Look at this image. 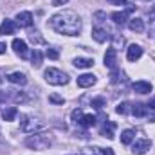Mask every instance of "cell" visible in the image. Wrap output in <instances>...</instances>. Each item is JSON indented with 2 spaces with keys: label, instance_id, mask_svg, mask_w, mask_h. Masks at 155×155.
Here are the masks:
<instances>
[{
  "label": "cell",
  "instance_id": "6da1fadb",
  "mask_svg": "<svg viewBox=\"0 0 155 155\" xmlns=\"http://www.w3.org/2000/svg\"><path fill=\"white\" fill-rule=\"evenodd\" d=\"M49 25L65 36H76L81 33V18L74 11H61L49 20Z\"/></svg>",
  "mask_w": 155,
  "mask_h": 155
},
{
  "label": "cell",
  "instance_id": "7a4b0ae2",
  "mask_svg": "<svg viewBox=\"0 0 155 155\" xmlns=\"http://www.w3.org/2000/svg\"><path fill=\"white\" fill-rule=\"evenodd\" d=\"M20 128L22 132L25 134H36V132H41L47 128V124L38 119V117H33V116H24L22 117V123H20Z\"/></svg>",
  "mask_w": 155,
  "mask_h": 155
},
{
  "label": "cell",
  "instance_id": "3957f363",
  "mask_svg": "<svg viewBox=\"0 0 155 155\" xmlns=\"http://www.w3.org/2000/svg\"><path fill=\"white\" fill-rule=\"evenodd\" d=\"M51 144H52V139L45 134H35L25 139V146H29L31 150H47Z\"/></svg>",
  "mask_w": 155,
  "mask_h": 155
},
{
  "label": "cell",
  "instance_id": "277c9868",
  "mask_svg": "<svg viewBox=\"0 0 155 155\" xmlns=\"http://www.w3.org/2000/svg\"><path fill=\"white\" fill-rule=\"evenodd\" d=\"M43 76H45V81H47L49 85L60 87V85H67V83H69V76H67L63 71H60V69H47Z\"/></svg>",
  "mask_w": 155,
  "mask_h": 155
},
{
  "label": "cell",
  "instance_id": "5b68a950",
  "mask_svg": "<svg viewBox=\"0 0 155 155\" xmlns=\"http://www.w3.org/2000/svg\"><path fill=\"white\" fill-rule=\"evenodd\" d=\"M150 148H152V141L150 139H139V141H135L132 152H134V155H144Z\"/></svg>",
  "mask_w": 155,
  "mask_h": 155
},
{
  "label": "cell",
  "instance_id": "8992f818",
  "mask_svg": "<svg viewBox=\"0 0 155 155\" xmlns=\"http://www.w3.org/2000/svg\"><path fill=\"white\" fill-rule=\"evenodd\" d=\"M105 65H107L110 71H116L117 69V51L114 47L107 49V52H105Z\"/></svg>",
  "mask_w": 155,
  "mask_h": 155
},
{
  "label": "cell",
  "instance_id": "52a82bcc",
  "mask_svg": "<svg viewBox=\"0 0 155 155\" xmlns=\"http://www.w3.org/2000/svg\"><path fill=\"white\" fill-rule=\"evenodd\" d=\"M141 56H143V47H141V45L132 43V45L126 49V58H128V61H137Z\"/></svg>",
  "mask_w": 155,
  "mask_h": 155
},
{
  "label": "cell",
  "instance_id": "ba28073f",
  "mask_svg": "<svg viewBox=\"0 0 155 155\" xmlns=\"http://www.w3.org/2000/svg\"><path fill=\"white\" fill-rule=\"evenodd\" d=\"M13 49H15V52H16L20 58H27V54H29V51H27V43H25L24 40L15 38L13 40Z\"/></svg>",
  "mask_w": 155,
  "mask_h": 155
},
{
  "label": "cell",
  "instance_id": "9c48e42d",
  "mask_svg": "<svg viewBox=\"0 0 155 155\" xmlns=\"http://www.w3.org/2000/svg\"><path fill=\"white\" fill-rule=\"evenodd\" d=\"M16 24H18L20 27H31V24H33V15H31L29 11L18 13V15H16Z\"/></svg>",
  "mask_w": 155,
  "mask_h": 155
},
{
  "label": "cell",
  "instance_id": "30bf717a",
  "mask_svg": "<svg viewBox=\"0 0 155 155\" xmlns=\"http://www.w3.org/2000/svg\"><path fill=\"white\" fill-rule=\"evenodd\" d=\"M114 132H116V124H114L112 121L105 119V123H103V126H101V135L107 137V139H114V135H116Z\"/></svg>",
  "mask_w": 155,
  "mask_h": 155
},
{
  "label": "cell",
  "instance_id": "8fae6325",
  "mask_svg": "<svg viewBox=\"0 0 155 155\" xmlns=\"http://www.w3.org/2000/svg\"><path fill=\"white\" fill-rule=\"evenodd\" d=\"M132 88H134V92H137V94H148V92H152V83L150 81H135L134 85H132Z\"/></svg>",
  "mask_w": 155,
  "mask_h": 155
},
{
  "label": "cell",
  "instance_id": "7c38bea8",
  "mask_svg": "<svg viewBox=\"0 0 155 155\" xmlns=\"http://www.w3.org/2000/svg\"><path fill=\"white\" fill-rule=\"evenodd\" d=\"M96 81H97V78L94 76V74H81V76L78 78V87L87 88V87H92Z\"/></svg>",
  "mask_w": 155,
  "mask_h": 155
},
{
  "label": "cell",
  "instance_id": "4fadbf2b",
  "mask_svg": "<svg viewBox=\"0 0 155 155\" xmlns=\"http://www.w3.org/2000/svg\"><path fill=\"white\" fill-rule=\"evenodd\" d=\"M15 29H16V24H15L13 20H4V22L0 24V35H2V36H5V35H13Z\"/></svg>",
  "mask_w": 155,
  "mask_h": 155
},
{
  "label": "cell",
  "instance_id": "5bb4252c",
  "mask_svg": "<svg viewBox=\"0 0 155 155\" xmlns=\"http://www.w3.org/2000/svg\"><path fill=\"white\" fill-rule=\"evenodd\" d=\"M96 121H97L96 116H92V114H87V116H85V114H83V116L79 117L78 124H79V126H83V128H90V126H94V124H96Z\"/></svg>",
  "mask_w": 155,
  "mask_h": 155
},
{
  "label": "cell",
  "instance_id": "9a60e30c",
  "mask_svg": "<svg viewBox=\"0 0 155 155\" xmlns=\"http://www.w3.org/2000/svg\"><path fill=\"white\" fill-rule=\"evenodd\" d=\"M7 79H9L13 85H25V83H27V78H25L24 72H13V74L7 76Z\"/></svg>",
  "mask_w": 155,
  "mask_h": 155
},
{
  "label": "cell",
  "instance_id": "2e32d148",
  "mask_svg": "<svg viewBox=\"0 0 155 155\" xmlns=\"http://www.w3.org/2000/svg\"><path fill=\"white\" fill-rule=\"evenodd\" d=\"M92 38L96 40V41H99V43H103V41H107V40H108V35H107V29H101V27H96V29L92 31Z\"/></svg>",
  "mask_w": 155,
  "mask_h": 155
},
{
  "label": "cell",
  "instance_id": "e0dca14e",
  "mask_svg": "<svg viewBox=\"0 0 155 155\" xmlns=\"http://www.w3.org/2000/svg\"><path fill=\"white\" fill-rule=\"evenodd\" d=\"M130 112H132L135 117H143V116L148 114V107H144V105H141V103H135V105H132Z\"/></svg>",
  "mask_w": 155,
  "mask_h": 155
},
{
  "label": "cell",
  "instance_id": "ac0fdd59",
  "mask_svg": "<svg viewBox=\"0 0 155 155\" xmlns=\"http://www.w3.org/2000/svg\"><path fill=\"white\" fill-rule=\"evenodd\" d=\"M128 27H130L134 33H143V31H144V22H143L141 18H132L130 24H128Z\"/></svg>",
  "mask_w": 155,
  "mask_h": 155
},
{
  "label": "cell",
  "instance_id": "d6986e66",
  "mask_svg": "<svg viewBox=\"0 0 155 155\" xmlns=\"http://www.w3.org/2000/svg\"><path fill=\"white\" fill-rule=\"evenodd\" d=\"M92 65H94V60H90V58H76L74 60V67H78V69H88Z\"/></svg>",
  "mask_w": 155,
  "mask_h": 155
},
{
  "label": "cell",
  "instance_id": "ffe728a7",
  "mask_svg": "<svg viewBox=\"0 0 155 155\" xmlns=\"http://www.w3.org/2000/svg\"><path fill=\"white\" fill-rule=\"evenodd\" d=\"M16 114H18V110H16L15 107H7V108L2 110V119H4V121H13V119L16 117Z\"/></svg>",
  "mask_w": 155,
  "mask_h": 155
},
{
  "label": "cell",
  "instance_id": "44dd1931",
  "mask_svg": "<svg viewBox=\"0 0 155 155\" xmlns=\"http://www.w3.org/2000/svg\"><path fill=\"white\" fill-rule=\"evenodd\" d=\"M134 139H135V132H134V130H124V132L121 134V143H123V144H132Z\"/></svg>",
  "mask_w": 155,
  "mask_h": 155
},
{
  "label": "cell",
  "instance_id": "7402d4cb",
  "mask_svg": "<svg viewBox=\"0 0 155 155\" xmlns=\"http://www.w3.org/2000/svg\"><path fill=\"white\" fill-rule=\"evenodd\" d=\"M112 20H114V24H117V25H124L126 24V13H119V11L112 13Z\"/></svg>",
  "mask_w": 155,
  "mask_h": 155
},
{
  "label": "cell",
  "instance_id": "603a6c76",
  "mask_svg": "<svg viewBox=\"0 0 155 155\" xmlns=\"http://www.w3.org/2000/svg\"><path fill=\"white\" fill-rule=\"evenodd\" d=\"M105 105H107L105 97H94V99H92V103H90V107H94L96 110H101Z\"/></svg>",
  "mask_w": 155,
  "mask_h": 155
},
{
  "label": "cell",
  "instance_id": "cb8c5ba5",
  "mask_svg": "<svg viewBox=\"0 0 155 155\" xmlns=\"http://www.w3.org/2000/svg\"><path fill=\"white\" fill-rule=\"evenodd\" d=\"M31 61H33V67H40L41 65V52L35 49V52L31 54Z\"/></svg>",
  "mask_w": 155,
  "mask_h": 155
},
{
  "label": "cell",
  "instance_id": "d4e9b609",
  "mask_svg": "<svg viewBox=\"0 0 155 155\" xmlns=\"http://www.w3.org/2000/svg\"><path fill=\"white\" fill-rule=\"evenodd\" d=\"M128 107H130L128 103H119V105L116 107V112H117V114H121V116H124V114H128V112H130V108H128Z\"/></svg>",
  "mask_w": 155,
  "mask_h": 155
},
{
  "label": "cell",
  "instance_id": "484cf974",
  "mask_svg": "<svg viewBox=\"0 0 155 155\" xmlns=\"http://www.w3.org/2000/svg\"><path fill=\"white\" fill-rule=\"evenodd\" d=\"M49 101H51V103H56V105H63V103H65V99H63L61 96H58V94H51V96H49Z\"/></svg>",
  "mask_w": 155,
  "mask_h": 155
},
{
  "label": "cell",
  "instance_id": "4316f807",
  "mask_svg": "<svg viewBox=\"0 0 155 155\" xmlns=\"http://www.w3.org/2000/svg\"><path fill=\"white\" fill-rule=\"evenodd\" d=\"M40 33L38 31H33V33H29V38H31V41H36V43H43V38L41 36H38Z\"/></svg>",
  "mask_w": 155,
  "mask_h": 155
},
{
  "label": "cell",
  "instance_id": "83f0119b",
  "mask_svg": "<svg viewBox=\"0 0 155 155\" xmlns=\"http://www.w3.org/2000/svg\"><path fill=\"white\" fill-rule=\"evenodd\" d=\"M45 54H47V58H51V60H58V58H60V52H58L56 49H47Z\"/></svg>",
  "mask_w": 155,
  "mask_h": 155
},
{
  "label": "cell",
  "instance_id": "f1b7e54d",
  "mask_svg": "<svg viewBox=\"0 0 155 155\" xmlns=\"http://www.w3.org/2000/svg\"><path fill=\"white\" fill-rule=\"evenodd\" d=\"M81 116H83V112H81L79 108H76V110L72 112V121H74V123H78V121H79V117H81Z\"/></svg>",
  "mask_w": 155,
  "mask_h": 155
},
{
  "label": "cell",
  "instance_id": "f546056e",
  "mask_svg": "<svg viewBox=\"0 0 155 155\" xmlns=\"http://www.w3.org/2000/svg\"><path fill=\"white\" fill-rule=\"evenodd\" d=\"M90 155H105L103 148H90Z\"/></svg>",
  "mask_w": 155,
  "mask_h": 155
},
{
  "label": "cell",
  "instance_id": "4dcf8cb0",
  "mask_svg": "<svg viewBox=\"0 0 155 155\" xmlns=\"http://www.w3.org/2000/svg\"><path fill=\"white\" fill-rule=\"evenodd\" d=\"M108 2H110L112 5H123V4H124L126 0H108Z\"/></svg>",
  "mask_w": 155,
  "mask_h": 155
},
{
  "label": "cell",
  "instance_id": "1f68e13d",
  "mask_svg": "<svg viewBox=\"0 0 155 155\" xmlns=\"http://www.w3.org/2000/svg\"><path fill=\"white\" fill-rule=\"evenodd\" d=\"M69 0H52V5H63V4H67Z\"/></svg>",
  "mask_w": 155,
  "mask_h": 155
},
{
  "label": "cell",
  "instance_id": "d6a6232c",
  "mask_svg": "<svg viewBox=\"0 0 155 155\" xmlns=\"http://www.w3.org/2000/svg\"><path fill=\"white\" fill-rule=\"evenodd\" d=\"M148 108L155 110V97H152V99H150V103H148Z\"/></svg>",
  "mask_w": 155,
  "mask_h": 155
},
{
  "label": "cell",
  "instance_id": "836d02e7",
  "mask_svg": "<svg viewBox=\"0 0 155 155\" xmlns=\"http://www.w3.org/2000/svg\"><path fill=\"white\" fill-rule=\"evenodd\" d=\"M150 18H153V20H155V5L150 9Z\"/></svg>",
  "mask_w": 155,
  "mask_h": 155
},
{
  "label": "cell",
  "instance_id": "e575fe53",
  "mask_svg": "<svg viewBox=\"0 0 155 155\" xmlns=\"http://www.w3.org/2000/svg\"><path fill=\"white\" fill-rule=\"evenodd\" d=\"M5 52V43H0V54H4Z\"/></svg>",
  "mask_w": 155,
  "mask_h": 155
}]
</instances>
